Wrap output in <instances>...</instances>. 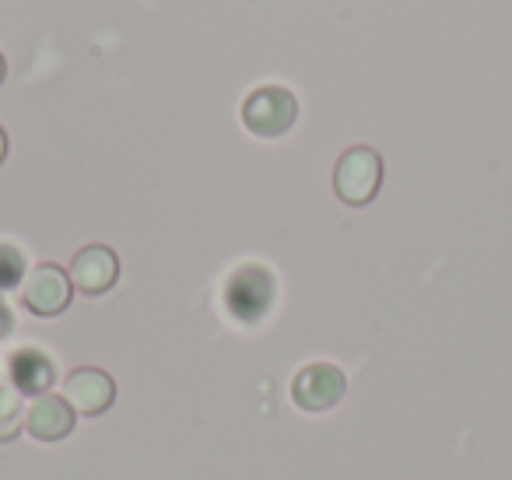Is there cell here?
<instances>
[{
	"label": "cell",
	"mask_w": 512,
	"mask_h": 480,
	"mask_svg": "<svg viewBox=\"0 0 512 480\" xmlns=\"http://www.w3.org/2000/svg\"><path fill=\"white\" fill-rule=\"evenodd\" d=\"M379 186H383V158L369 144H355L348 148L334 165V193L341 204L365 207L376 200Z\"/></svg>",
	"instance_id": "1"
},
{
	"label": "cell",
	"mask_w": 512,
	"mask_h": 480,
	"mask_svg": "<svg viewBox=\"0 0 512 480\" xmlns=\"http://www.w3.org/2000/svg\"><path fill=\"white\" fill-rule=\"evenodd\" d=\"M299 120V102L288 88L264 85L246 95L242 102V123L256 137H285Z\"/></svg>",
	"instance_id": "2"
},
{
	"label": "cell",
	"mask_w": 512,
	"mask_h": 480,
	"mask_svg": "<svg viewBox=\"0 0 512 480\" xmlns=\"http://www.w3.org/2000/svg\"><path fill=\"white\" fill-rule=\"evenodd\" d=\"M344 393H348V379L330 361H313V365L299 368L292 379V400L306 414H323V410L337 407Z\"/></svg>",
	"instance_id": "3"
},
{
	"label": "cell",
	"mask_w": 512,
	"mask_h": 480,
	"mask_svg": "<svg viewBox=\"0 0 512 480\" xmlns=\"http://www.w3.org/2000/svg\"><path fill=\"white\" fill-rule=\"evenodd\" d=\"M74 298V284H71V274L57 263H36V267L25 274L22 281V302L32 316H43V319H53L71 305Z\"/></svg>",
	"instance_id": "4"
},
{
	"label": "cell",
	"mask_w": 512,
	"mask_h": 480,
	"mask_svg": "<svg viewBox=\"0 0 512 480\" xmlns=\"http://www.w3.org/2000/svg\"><path fill=\"white\" fill-rule=\"evenodd\" d=\"M64 400L71 403L74 414H85V417H99L113 407L116 400V382L109 372L95 365H81L74 372H67L64 379Z\"/></svg>",
	"instance_id": "5"
},
{
	"label": "cell",
	"mask_w": 512,
	"mask_h": 480,
	"mask_svg": "<svg viewBox=\"0 0 512 480\" xmlns=\"http://www.w3.org/2000/svg\"><path fill=\"white\" fill-rule=\"evenodd\" d=\"M271 298H274V277L267 274L264 267L235 270V277L228 281V291H225L228 309H232L242 323L264 316V312L271 309Z\"/></svg>",
	"instance_id": "6"
},
{
	"label": "cell",
	"mask_w": 512,
	"mask_h": 480,
	"mask_svg": "<svg viewBox=\"0 0 512 480\" xmlns=\"http://www.w3.org/2000/svg\"><path fill=\"white\" fill-rule=\"evenodd\" d=\"M71 284L78 291H85V295H106L109 288L116 284V277H120V256L113 253L109 246H85L74 253L71 260Z\"/></svg>",
	"instance_id": "7"
},
{
	"label": "cell",
	"mask_w": 512,
	"mask_h": 480,
	"mask_svg": "<svg viewBox=\"0 0 512 480\" xmlns=\"http://www.w3.org/2000/svg\"><path fill=\"white\" fill-rule=\"evenodd\" d=\"M78 414L71 410V403L57 393L32 396L29 407H25V431L39 442H60L74 431Z\"/></svg>",
	"instance_id": "8"
},
{
	"label": "cell",
	"mask_w": 512,
	"mask_h": 480,
	"mask_svg": "<svg viewBox=\"0 0 512 480\" xmlns=\"http://www.w3.org/2000/svg\"><path fill=\"white\" fill-rule=\"evenodd\" d=\"M8 386H15L22 396H43L50 393L53 379H57V368H53L50 354H43L39 347H22V351L11 354L8 361Z\"/></svg>",
	"instance_id": "9"
},
{
	"label": "cell",
	"mask_w": 512,
	"mask_h": 480,
	"mask_svg": "<svg viewBox=\"0 0 512 480\" xmlns=\"http://www.w3.org/2000/svg\"><path fill=\"white\" fill-rule=\"evenodd\" d=\"M25 431V407L22 393L8 382H0V442H15Z\"/></svg>",
	"instance_id": "10"
},
{
	"label": "cell",
	"mask_w": 512,
	"mask_h": 480,
	"mask_svg": "<svg viewBox=\"0 0 512 480\" xmlns=\"http://www.w3.org/2000/svg\"><path fill=\"white\" fill-rule=\"evenodd\" d=\"M25 274H29V267H25L22 249L11 246V242H0V291L18 288L25 281Z\"/></svg>",
	"instance_id": "11"
},
{
	"label": "cell",
	"mask_w": 512,
	"mask_h": 480,
	"mask_svg": "<svg viewBox=\"0 0 512 480\" xmlns=\"http://www.w3.org/2000/svg\"><path fill=\"white\" fill-rule=\"evenodd\" d=\"M15 330V316H11V305L0 298V337H8Z\"/></svg>",
	"instance_id": "12"
},
{
	"label": "cell",
	"mask_w": 512,
	"mask_h": 480,
	"mask_svg": "<svg viewBox=\"0 0 512 480\" xmlns=\"http://www.w3.org/2000/svg\"><path fill=\"white\" fill-rule=\"evenodd\" d=\"M4 158H8V134L0 127V165H4Z\"/></svg>",
	"instance_id": "13"
},
{
	"label": "cell",
	"mask_w": 512,
	"mask_h": 480,
	"mask_svg": "<svg viewBox=\"0 0 512 480\" xmlns=\"http://www.w3.org/2000/svg\"><path fill=\"white\" fill-rule=\"evenodd\" d=\"M4 78H8V60H4V53H0V85H4Z\"/></svg>",
	"instance_id": "14"
}]
</instances>
